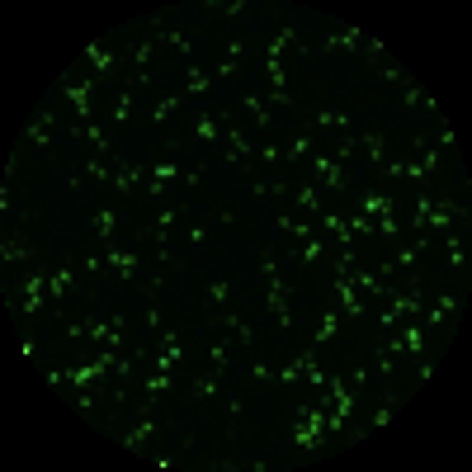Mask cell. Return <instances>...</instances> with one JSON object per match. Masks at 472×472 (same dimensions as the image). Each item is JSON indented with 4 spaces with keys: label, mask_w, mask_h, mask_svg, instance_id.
<instances>
[{
    "label": "cell",
    "mask_w": 472,
    "mask_h": 472,
    "mask_svg": "<svg viewBox=\"0 0 472 472\" xmlns=\"http://www.w3.org/2000/svg\"><path fill=\"white\" fill-rule=\"evenodd\" d=\"M94 90H99V80H62V94L71 99V109H76L80 123H90V109H94Z\"/></svg>",
    "instance_id": "obj_1"
},
{
    "label": "cell",
    "mask_w": 472,
    "mask_h": 472,
    "mask_svg": "<svg viewBox=\"0 0 472 472\" xmlns=\"http://www.w3.org/2000/svg\"><path fill=\"white\" fill-rule=\"evenodd\" d=\"M151 57H156V43H151V38H132V43H128V66L137 71V85L151 80Z\"/></svg>",
    "instance_id": "obj_2"
},
{
    "label": "cell",
    "mask_w": 472,
    "mask_h": 472,
    "mask_svg": "<svg viewBox=\"0 0 472 472\" xmlns=\"http://www.w3.org/2000/svg\"><path fill=\"white\" fill-rule=\"evenodd\" d=\"M335 298H340V307L349 312V321L368 316V302H364V293H359V288H354L349 279H335Z\"/></svg>",
    "instance_id": "obj_3"
},
{
    "label": "cell",
    "mask_w": 472,
    "mask_h": 472,
    "mask_svg": "<svg viewBox=\"0 0 472 472\" xmlns=\"http://www.w3.org/2000/svg\"><path fill=\"white\" fill-rule=\"evenodd\" d=\"M312 170L321 175V185H326L330 194H340V189H345V175H340L335 156H316V151H312Z\"/></svg>",
    "instance_id": "obj_4"
},
{
    "label": "cell",
    "mask_w": 472,
    "mask_h": 472,
    "mask_svg": "<svg viewBox=\"0 0 472 472\" xmlns=\"http://www.w3.org/2000/svg\"><path fill=\"white\" fill-rule=\"evenodd\" d=\"M345 274H349V283L359 288L364 298H387V283L378 279V274H368V269H345Z\"/></svg>",
    "instance_id": "obj_5"
},
{
    "label": "cell",
    "mask_w": 472,
    "mask_h": 472,
    "mask_svg": "<svg viewBox=\"0 0 472 472\" xmlns=\"http://www.w3.org/2000/svg\"><path fill=\"white\" fill-rule=\"evenodd\" d=\"M104 265H109L123 283H128V279H137V255H132V251H109V255H104Z\"/></svg>",
    "instance_id": "obj_6"
},
{
    "label": "cell",
    "mask_w": 472,
    "mask_h": 472,
    "mask_svg": "<svg viewBox=\"0 0 472 472\" xmlns=\"http://www.w3.org/2000/svg\"><path fill=\"white\" fill-rule=\"evenodd\" d=\"M458 293H440V298H435V307H430V312H425V321H430V326H444V321H449V316L458 312Z\"/></svg>",
    "instance_id": "obj_7"
},
{
    "label": "cell",
    "mask_w": 472,
    "mask_h": 472,
    "mask_svg": "<svg viewBox=\"0 0 472 472\" xmlns=\"http://www.w3.org/2000/svg\"><path fill=\"white\" fill-rule=\"evenodd\" d=\"M312 123L316 128H326V132H345L349 128V118L340 109H326V104H312Z\"/></svg>",
    "instance_id": "obj_8"
},
{
    "label": "cell",
    "mask_w": 472,
    "mask_h": 472,
    "mask_svg": "<svg viewBox=\"0 0 472 472\" xmlns=\"http://www.w3.org/2000/svg\"><path fill=\"white\" fill-rule=\"evenodd\" d=\"M293 43H298V29L288 24V29H279V33H274V38H269L265 57H269V62H283V52H293Z\"/></svg>",
    "instance_id": "obj_9"
},
{
    "label": "cell",
    "mask_w": 472,
    "mask_h": 472,
    "mask_svg": "<svg viewBox=\"0 0 472 472\" xmlns=\"http://www.w3.org/2000/svg\"><path fill=\"white\" fill-rule=\"evenodd\" d=\"M227 142H232V166L241 161V166H251L255 161V147H251V137L241 132V128H227Z\"/></svg>",
    "instance_id": "obj_10"
},
{
    "label": "cell",
    "mask_w": 472,
    "mask_h": 472,
    "mask_svg": "<svg viewBox=\"0 0 472 472\" xmlns=\"http://www.w3.org/2000/svg\"><path fill=\"white\" fill-rule=\"evenodd\" d=\"M24 142H29V147H52V118L38 113V118L24 128Z\"/></svg>",
    "instance_id": "obj_11"
},
{
    "label": "cell",
    "mask_w": 472,
    "mask_h": 472,
    "mask_svg": "<svg viewBox=\"0 0 472 472\" xmlns=\"http://www.w3.org/2000/svg\"><path fill=\"white\" fill-rule=\"evenodd\" d=\"M359 208H364V218H383V213H392V208H397V199H387V194L368 189V194L359 199Z\"/></svg>",
    "instance_id": "obj_12"
},
{
    "label": "cell",
    "mask_w": 472,
    "mask_h": 472,
    "mask_svg": "<svg viewBox=\"0 0 472 472\" xmlns=\"http://www.w3.org/2000/svg\"><path fill=\"white\" fill-rule=\"evenodd\" d=\"M156 430H161V425L151 421V416H142V421H137V425H132V430H128V435H123V449H142V444L151 440Z\"/></svg>",
    "instance_id": "obj_13"
},
{
    "label": "cell",
    "mask_w": 472,
    "mask_h": 472,
    "mask_svg": "<svg viewBox=\"0 0 472 472\" xmlns=\"http://www.w3.org/2000/svg\"><path fill=\"white\" fill-rule=\"evenodd\" d=\"M90 227L99 241H109V236H118V218H113V208H94L90 213Z\"/></svg>",
    "instance_id": "obj_14"
},
{
    "label": "cell",
    "mask_w": 472,
    "mask_h": 472,
    "mask_svg": "<svg viewBox=\"0 0 472 472\" xmlns=\"http://www.w3.org/2000/svg\"><path fill=\"white\" fill-rule=\"evenodd\" d=\"M166 180H180V166H175V161H156V166H151V185H147V194L161 199V185H166Z\"/></svg>",
    "instance_id": "obj_15"
},
{
    "label": "cell",
    "mask_w": 472,
    "mask_h": 472,
    "mask_svg": "<svg viewBox=\"0 0 472 472\" xmlns=\"http://www.w3.org/2000/svg\"><path fill=\"white\" fill-rule=\"evenodd\" d=\"M444 260H449V269H468V241L463 236H444Z\"/></svg>",
    "instance_id": "obj_16"
},
{
    "label": "cell",
    "mask_w": 472,
    "mask_h": 472,
    "mask_svg": "<svg viewBox=\"0 0 472 472\" xmlns=\"http://www.w3.org/2000/svg\"><path fill=\"white\" fill-rule=\"evenodd\" d=\"M132 109H137V99H132V90H118L109 104V123H128L132 118Z\"/></svg>",
    "instance_id": "obj_17"
},
{
    "label": "cell",
    "mask_w": 472,
    "mask_h": 472,
    "mask_svg": "<svg viewBox=\"0 0 472 472\" xmlns=\"http://www.w3.org/2000/svg\"><path fill=\"white\" fill-rule=\"evenodd\" d=\"M204 302L222 312V307L232 302V283H227V279H208V288H204Z\"/></svg>",
    "instance_id": "obj_18"
},
{
    "label": "cell",
    "mask_w": 472,
    "mask_h": 472,
    "mask_svg": "<svg viewBox=\"0 0 472 472\" xmlns=\"http://www.w3.org/2000/svg\"><path fill=\"white\" fill-rule=\"evenodd\" d=\"M340 335V312H321L316 316V345H330Z\"/></svg>",
    "instance_id": "obj_19"
},
{
    "label": "cell",
    "mask_w": 472,
    "mask_h": 472,
    "mask_svg": "<svg viewBox=\"0 0 472 472\" xmlns=\"http://www.w3.org/2000/svg\"><path fill=\"white\" fill-rule=\"evenodd\" d=\"M170 387H175V383H170V373H166V368H156V373H147V378H142V392L151 397V402H156V397H166Z\"/></svg>",
    "instance_id": "obj_20"
},
{
    "label": "cell",
    "mask_w": 472,
    "mask_h": 472,
    "mask_svg": "<svg viewBox=\"0 0 472 472\" xmlns=\"http://www.w3.org/2000/svg\"><path fill=\"white\" fill-rule=\"evenodd\" d=\"M180 222V208H161L156 218H151V236H156L161 246H166V236H170V227Z\"/></svg>",
    "instance_id": "obj_21"
},
{
    "label": "cell",
    "mask_w": 472,
    "mask_h": 472,
    "mask_svg": "<svg viewBox=\"0 0 472 472\" xmlns=\"http://www.w3.org/2000/svg\"><path fill=\"white\" fill-rule=\"evenodd\" d=\"M71 279H76L71 269H52V274H47V298L62 302V298H66V288H71Z\"/></svg>",
    "instance_id": "obj_22"
},
{
    "label": "cell",
    "mask_w": 472,
    "mask_h": 472,
    "mask_svg": "<svg viewBox=\"0 0 472 472\" xmlns=\"http://www.w3.org/2000/svg\"><path fill=\"white\" fill-rule=\"evenodd\" d=\"M218 321H222V326H227V330H232V335H236V340H241V345H255V330L246 326V321H241V316H236V312H222Z\"/></svg>",
    "instance_id": "obj_23"
},
{
    "label": "cell",
    "mask_w": 472,
    "mask_h": 472,
    "mask_svg": "<svg viewBox=\"0 0 472 472\" xmlns=\"http://www.w3.org/2000/svg\"><path fill=\"white\" fill-rule=\"evenodd\" d=\"M359 147L368 151V161H373V166H383V161H387V142H383V132H364Z\"/></svg>",
    "instance_id": "obj_24"
},
{
    "label": "cell",
    "mask_w": 472,
    "mask_h": 472,
    "mask_svg": "<svg viewBox=\"0 0 472 472\" xmlns=\"http://www.w3.org/2000/svg\"><path fill=\"white\" fill-rule=\"evenodd\" d=\"M241 104H246V113H251L255 128H274V118H269V109H265V99H260V94H246Z\"/></svg>",
    "instance_id": "obj_25"
},
{
    "label": "cell",
    "mask_w": 472,
    "mask_h": 472,
    "mask_svg": "<svg viewBox=\"0 0 472 472\" xmlns=\"http://www.w3.org/2000/svg\"><path fill=\"white\" fill-rule=\"evenodd\" d=\"M85 62H90L94 71H113V52L104 43H90V47H85Z\"/></svg>",
    "instance_id": "obj_26"
},
{
    "label": "cell",
    "mask_w": 472,
    "mask_h": 472,
    "mask_svg": "<svg viewBox=\"0 0 472 472\" xmlns=\"http://www.w3.org/2000/svg\"><path fill=\"white\" fill-rule=\"evenodd\" d=\"M298 368H302V378H307L312 387H326V368H321L312 354H298Z\"/></svg>",
    "instance_id": "obj_27"
},
{
    "label": "cell",
    "mask_w": 472,
    "mask_h": 472,
    "mask_svg": "<svg viewBox=\"0 0 472 472\" xmlns=\"http://www.w3.org/2000/svg\"><path fill=\"white\" fill-rule=\"evenodd\" d=\"M387 307H392L397 316H411V312H421L425 302H421V293H397V298H387Z\"/></svg>",
    "instance_id": "obj_28"
},
{
    "label": "cell",
    "mask_w": 472,
    "mask_h": 472,
    "mask_svg": "<svg viewBox=\"0 0 472 472\" xmlns=\"http://www.w3.org/2000/svg\"><path fill=\"white\" fill-rule=\"evenodd\" d=\"M321 260H326V241L312 232L307 241H302V265H321Z\"/></svg>",
    "instance_id": "obj_29"
},
{
    "label": "cell",
    "mask_w": 472,
    "mask_h": 472,
    "mask_svg": "<svg viewBox=\"0 0 472 472\" xmlns=\"http://www.w3.org/2000/svg\"><path fill=\"white\" fill-rule=\"evenodd\" d=\"M194 132H199V142H218L222 137V128H218L213 113H199V118H194Z\"/></svg>",
    "instance_id": "obj_30"
},
{
    "label": "cell",
    "mask_w": 472,
    "mask_h": 472,
    "mask_svg": "<svg viewBox=\"0 0 472 472\" xmlns=\"http://www.w3.org/2000/svg\"><path fill=\"white\" fill-rule=\"evenodd\" d=\"M180 354H185V349H180V340H175V335H166V349L156 354V368H166V373H170L175 364H180Z\"/></svg>",
    "instance_id": "obj_31"
},
{
    "label": "cell",
    "mask_w": 472,
    "mask_h": 472,
    "mask_svg": "<svg viewBox=\"0 0 472 472\" xmlns=\"http://www.w3.org/2000/svg\"><path fill=\"white\" fill-rule=\"evenodd\" d=\"M142 185V166H118L113 170V189H137Z\"/></svg>",
    "instance_id": "obj_32"
},
{
    "label": "cell",
    "mask_w": 472,
    "mask_h": 472,
    "mask_svg": "<svg viewBox=\"0 0 472 472\" xmlns=\"http://www.w3.org/2000/svg\"><path fill=\"white\" fill-rule=\"evenodd\" d=\"M29 255H33L29 241H5V246H0V260H5V265H15V260H29Z\"/></svg>",
    "instance_id": "obj_33"
},
{
    "label": "cell",
    "mask_w": 472,
    "mask_h": 472,
    "mask_svg": "<svg viewBox=\"0 0 472 472\" xmlns=\"http://www.w3.org/2000/svg\"><path fill=\"white\" fill-rule=\"evenodd\" d=\"M421 345H425L421 326H406V335H402V340H397V354H421Z\"/></svg>",
    "instance_id": "obj_34"
},
{
    "label": "cell",
    "mask_w": 472,
    "mask_h": 472,
    "mask_svg": "<svg viewBox=\"0 0 472 472\" xmlns=\"http://www.w3.org/2000/svg\"><path fill=\"white\" fill-rule=\"evenodd\" d=\"M293 204L307 208V213H321V199H316V189H312V185H298V189H293Z\"/></svg>",
    "instance_id": "obj_35"
},
{
    "label": "cell",
    "mask_w": 472,
    "mask_h": 472,
    "mask_svg": "<svg viewBox=\"0 0 472 472\" xmlns=\"http://www.w3.org/2000/svg\"><path fill=\"white\" fill-rule=\"evenodd\" d=\"M80 132L94 142V151H99V156H109V132H104L99 123H80Z\"/></svg>",
    "instance_id": "obj_36"
},
{
    "label": "cell",
    "mask_w": 472,
    "mask_h": 472,
    "mask_svg": "<svg viewBox=\"0 0 472 472\" xmlns=\"http://www.w3.org/2000/svg\"><path fill=\"white\" fill-rule=\"evenodd\" d=\"M175 109H180V94H161L156 104H151V123H161V118H170Z\"/></svg>",
    "instance_id": "obj_37"
},
{
    "label": "cell",
    "mask_w": 472,
    "mask_h": 472,
    "mask_svg": "<svg viewBox=\"0 0 472 472\" xmlns=\"http://www.w3.org/2000/svg\"><path fill=\"white\" fill-rule=\"evenodd\" d=\"M265 76H269V90H288V71H283V62H269L265 57Z\"/></svg>",
    "instance_id": "obj_38"
},
{
    "label": "cell",
    "mask_w": 472,
    "mask_h": 472,
    "mask_svg": "<svg viewBox=\"0 0 472 472\" xmlns=\"http://www.w3.org/2000/svg\"><path fill=\"white\" fill-rule=\"evenodd\" d=\"M99 373H104L99 364H80V368H71V373H66V378H71L76 387H85V383H94V378H99Z\"/></svg>",
    "instance_id": "obj_39"
},
{
    "label": "cell",
    "mask_w": 472,
    "mask_h": 472,
    "mask_svg": "<svg viewBox=\"0 0 472 472\" xmlns=\"http://www.w3.org/2000/svg\"><path fill=\"white\" fill-rule=\"evenodd\" d=\"M208 90H213V80H208L204 71H199V66H189V94L199 99V94H208Z\"/></svg>",
    "instance_id": "obj_40"
},
{
    "label": "cell",
    "mask_w": 472,
    "mask_h": 472,
    "mask_svg": "<svg viewBox=\"0 0 472 472\" xmlns=\"http://www.w3.org/2000/svg\"><path fill=\"white\" fill-rule=\"evenodd\" d=\"M402 99H406V104H411V109H425V94H421V85H416V80H402Z\"/></svg>",
    "instance_id": "obj_41"
},
{
    "label": "cell",
    "mask_w": 472,
    "mask_h": 472,
    "mask_svg": "<svg viewBox=\"0 0 472 472\" xmlns=\"http://www.w3.org/2000/svg\"><path fill=\"white\" fill-rule=\"evenodd\" d=\"M194 387H199V397H204V402H218V397H222V383H218L213 373H208V378H199Z\"/></svg>",
    "instance_id": "obj_42"
},
{
    "label": "cell",
    "mask_w": 472,
    "mask_h": 472,
    "mask_svg": "<svg viewBox=\"0 0 472 472\" xmlns=\"http://www.w3.org/2000/svg\"><path fill=\"white\" fill-rule=\"evenodd\" d=\"M416 151H421V166H425V175H430V170H440V166H444L435 147H425V142H416Z\"/></svg>",
    "instance_id": "obj_43"
},
{
    "label": "cell",
    "mask_w": 472,
    "mask_h": 472,
    "mask_svg": "<svg viewBox=\"0 0 472 472\" xmlns=\"http://www.w3.org/2000/svg\"><path fill=\"white\" fill-rule=\"evenodd\" d=\"M307 156H312V137H298L293 147H288V161H293V166H302Z\"/></svg>",
    "instance_id": "obj_44"
},
{
    "label": "cell",
    "mask_w": 472,
    "mask_h": 472,
    "mask_svg": "<svg viewBox=\"0 0 472 472\" xmlns=\"http://www.w3.org/2000/svg\"><path fill=\"white\" fill-rule=\"evenodd\" d=\"M387 421H392V402H383V406H373V411H368V430H383Z\"/></svg>",
    "instance_id": "obj_45"
},
{
    "label": "cell",
    "mask_w": 472,
    "mask_h": 472,
    "mask_svg": "<svg viewBox=\"0 0 472 472\" xmlns=\"http://www.w3.org/2000/svg\"><path fill=\"white\" fill-rule=\"evenodd\" d=\"M421 251H425V236L416 241V246H406V251H397V265H402V269H411L416 260H421Z\"/></svg>",
    "instance_id": "obj_46"
},
{
    "label": "cell",
    "mask_w": 472,
    "mask_h": 472,
    "mask_svg": "<svg viewBox=\"0 0 472 472\" xmlns=\"http://www.w3.org/2000/svg\"><path fill=\"white\" fill-rule=\"evenodd\" d=\"M166 43H170L175 52H180V57H189V52H194V43H189V38H185L180 29H166Z\"/></svg>",
    "instance_id": "obj_47"
},
{
    "label": "cell",
    "mask_w": 472,
    "mask_h": 472,
    "mask_svg": "<svg viewBox=\"0 0 472 472\" xmlns=\"http://www.w3.org/2000/svg\"><path fill=\"white\" fill-rule=\"evenodd\" d=\"M208 364H213V368H227V364H232V354H227V345H208Z\"/></svg>",
    "instance_id": "obj_48"
},
{
    "label": "cell",
    "mask_w": 472,
    "mask_h": 472,
    "mask_svg": "<svg viewBox=\"0 0 472 472\" xmlns=\"http://www.w3.org/2000/svg\"><path fill=\"white\" fill-rule=\"evenodd\" d=\"M378 232H383L387 241H392V236H402V222H397L392 213H383V218H378Z\"/></svg>",
    "instance_id": "obj_49"
},
{
    "label": "cell",
    "mask_w": 472,
    "mask_h": 472,
    "mask_svg": "<svg viewBox=\"0 0 472 472\" xmlns=\"http://www.w3.org/2000/svg\"><path fill=\"white\" fill-rule=\"evenodd\" d=\"M85 175H90V180H113V170L104 166V156H99V161H85Z\"/></svg>",
    "instance_id": "obj_50"
},
{
    "label": "cell",
    "mask_w": 472,
    "mask_h": 472,
    "mask_svg": "<svg viewBox=\"0 0 472 472\" xmlns=\"http://www.w3.org/2000/svg\"><path fill=\"white\" fill-rule=\"evenodd\" d=\"M298 378H302L298 359H293V364H283V368H279V383H288V387H293V383H298Z\"/></svg>",
    "instance_id": "obj_51"
},
{
    "label": "cell",
    "mask_w": 472,
    "mask_h": 472,
    "mask_svg": "<svg viewBox=\"0 0 472 472\" xmlns=\"http://www.w3.org/2000/svg\"><path fill=\"white\" fill-rule=\"evenodd\" d=\"M349 232L368 236V232H373V218H364V213H354V218H349Z\"/></svg>",
    "instance_id": "obj_52"
},
{
    "label": "cell",
    "mask_w": 472,
    "mask_h": 472,
    "mask_svg": "<svg viewBox=\"0 0 472 472\" xmlns=\"http://www.w3.org/2000/svg\"><path fill=\"white\" fill-rule=\"evenodd\" d=\"M208 10H218V15H241V10H251L246 0H227V5H208Z\"/></svg>",
    "instance_id": "obj_53"
},
{
    "label": "cell",
    "mask_w": 472,
    "mask_h": 472,
    "mask_svg": "<svg viewBox=\"0 0 472 472\" xmlns=\"http://www.w3.org/2000/svg\"><path fill=\"white\" fill-rule=\"evenodd\" d=\"M392 368H397V364H392V349H378V373L392 378Z\"/></svg>",
    "instance_id": "obj_54"
},
{
    "label": "cell",
    "mask_w": 472,
    "mask_h": 472,
    "mask_svg": "<svg viewBox=\"0 0 472 472\" xmlns=\"http://www.w3.org/2000/svg\"><path fill=\"white\" fill-rule=\"evenodd\" d=\"M19 359H38V340H33V335L19 340Z\"/></svg>",
    "instance_id": "obj_55"
},
{
    "label": "cell",
    "mask_w": 472,
    "mask_h": 472,
    "mask_svg": "<svg viewBox=\"0 0 472 472\" xmlns=\"http://www.w3.org/2000/svg\"><path fill=\"white\" fill-rule=\"evenodd\" d=\"M142 326H147V330L161 326V312H156V307H142Z\"/></svg>",
    "instance_id": "obj_56"
},
{
    "label": "cell",
    "mask_w": 472,
    "mask_h": 472,
    "mask_svg": "<svg viewBox=\"0 0 472 472\" xmlns=\"http://www.w3.org/2000/svg\"><path fill=\"white\" fill-rule=\"evenodd\" d=\"M435 137H440L444 147H454V132H449V123H444V118H435Z\"/></svg>",
    "instance_id": "obj_57"
},
{
    "label": "cell",
    "mask_w": 472,
    "mask_h": 472,
    "mask_svg": "<svg viewBox=\"0 0 472 472\" xmlns=\"http://www.w3.org/2000/svg\"><path fill=\"white\" fill-rule=\"evenodd\" d=\"M251 373H255V383H274V368H269V364H255Z\"/></svg>",
    "instance_id": "obj_58"
},
{
    "label": "cell",
    "mask_w": 472,
    "mask_h": 472,
    "mask_svg": "<svg viewBox=\"0 0 472 472\" xmlns=\"http://www.w3.org/2000/svg\"><path fill=\"white\" fill-rule=\"evenodd\" d=\"M378 321H383V330H392V326H397V321H402V316H397V312H392V307H387V312H378Z\"/></svg>",
    "instance_id": "obj_59"
}]
</instances>
